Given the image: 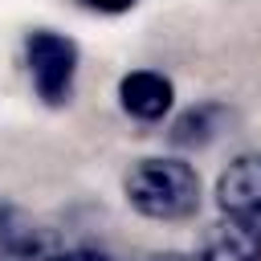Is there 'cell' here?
<instances>
[{"label":"cell","instance_id":"obj_4","mask_svg":"<svg viewBox=\"0 0 261 261\" xmlns=\"http://www.w3.org/2000/svg\"><path fill=\"white\" fill-rule=\"evenodd\" d=\"M53 237L12 200H0V261H49Z\"/></svg>","mask_w":261,"mask_h":261},{"label":"cell","instance_id":"obj_6","mask_svg":"<svg viewBox=\"0 0 261 261\" xmlns=\"http://www.w3.org/2000/svg\"><path fill=\"white\" fill-rule=\"evenodd\" d=\"M196 261H261V228L228 216L208 228Z\"/></svg>","mask_w":261,"mask_h":261},{"label":"cell","instance_id":"obj_5","mask_svg":"<svg viewBox=\"0 0 261 261\" xmlns=\"http://www.w3.org/2000/svg\"><path fill=\"white\" fill-rule=\"evenodd\" d=\"M171 98H175L171 82L163 73H155V69H135V73H126L118 82V102L139 122H159L171 110Z\"/></svg>","mask_w":261,"mask_h":261},{"label":"cell","instance_id":"obj_2","mask_svg":"<svg viewBox=\"0 0 261 261\" xmlns=\"http://www.w3.org/2000/svg\"><path fill=\"white\" fill-rule=\"evenodd\" d=\"M24 61H29L37 98L45 106H65L73 94V77H77V45L65 33L33 29L24 41Z\"/></svg>","mask_w":261,"mask_h":261},{"label":"cell","instance_id":"obj_10","mask_svg":"<svg viewBox=\"0 0 261 261\" xmlns=\"http://www.w3.org/2000/svg\"><path fill=\"white\" fill-rule=\"evenodd\" d=\"M143 261H196V257H184V253H151Z\"/></svg>","mask_w":261,"mask_h":261},{"label":"cell","instance_id":"obj_9","mask_svg":"<svg viewBox=\"0 0 261 261\" xmlns=\"http://www.w3.org/2000/svg\"><path fill=\"white\" fill-rule=\"evenodd\" d=\"M82 4L94 8V12H110V16H114V12H130L139 0H82Z\"/></svg>","mask_w":261,"mask_h":261},{"label":"cell","instance_id":"obj_1","mask_svg":"<svg viewBox=\"0 0 261 261\" xmlns=\"http://www.w3.org/2000/svg\"><path fill=\"white\" fill-rule=\"evenodd\" d=\"M126 204L151 220H184L200 208V175L184 159H139L122 179Z\"/></svg>","mask_w":261,"mask_h":261},{"label":"cell","instance_id":"obj_3","mask_svg":"<svg viewBox=\"0 0 261 261\" xmlns=\"http://www.w3.org/2000/svg\"><path fill=\"white\" fill-rule=\"evenodd\" d=\"M216 204L224 216L261 228V151L237 155L216 179Z\"/></svg>","mask_w":261,"mask_h":261},{"label":"cell","instance_id":"obj_7","mask_svg":"<svg viewBox=\"0 0 261 261\" xmlns=\"http://www.w3.org/2000/svg\"><path fill=\"white\" fill-rule=\"evenodd\" d=\"M224 118H228V110L220 102H200V106H192L188 114L175 118L171 143H179V147H204V143H212L224 130Z\"/></svg>","mask_w":261,"mask_h":261},{"label":"cell","instance_id":"obj_8","mask_svg":"<svg viewBox=\"0 0 261 261\" xmlns=\"http://www.w3.org/2000/svg\"><path fill=\"white\" fill-rule=\"evenodd\" d=\"M49 261H114V257H106L98 249H65V253H53Z\"/></svg>","mask_w":261,"mask_h":261}]
</instances>
